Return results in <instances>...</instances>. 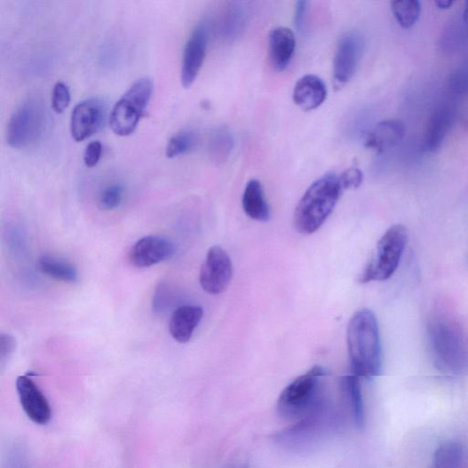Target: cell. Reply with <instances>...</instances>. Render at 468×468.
Here are the masks:
<instances>
[{
    "label": "cell",
    "instance_id": "1",
    "mask_svg": "<svg viewBox=\"0 0 468 468\" xmlns=\"http://www.w3.org/2000/svg\"><path fill=\"white\" fill-rule=\"evenodd\" d=\"M348 351L353 372L357 377L380 376L383 352L378 321L369 309L356 312L347 330Z\"/></svg>",
    "mask_w": 468,
    "mask_h": 468
},
{
    "label": "cell",
    "instance_id": "2",
    "mask_svg": "<svg viewBox=\"0 0 468 468\" xmlns=\"http://www.w3.org/2000/svg\"><path fill=\"white\" fill-rule=\"evenodd\" d=\"M345 188L339 175L327 174L306 190L294 215L296 229L302 234L317 232L333 211Z\"/></svg>",
    "mask_w": 468,
    "mask_h": 468
},
{
    "label": "cell",
    "instance_id": "3",
    "mask_svg": "<svg viewBox=\"0 0 468 468\" xmlns=\"http://www.w3.org/2000/svg\"><path fill=\"white\" fill-rule=\"evenodd\" d=\"M327 371L321 366L309 369L280 394L277 410L289 420L304 419L318 411L323 399L322 379Z\"/></svg>",
    "mask_w": 468,
    "mask_h": 468
},
{
    "label": "cell",
    "instance_id": "4",
    "mask_svg": "<svg viewBox=\"0 0 468 468\" xmlns=\"http://www.w3.org/2000/svg\"><path fill=\"white\" fill-rule=\"evenodd\" d=\"M48 127V115L44 100L31 97L14 111L8 123L7 142L16 149H26L42 141Z\"/></svg>",
    "mask_w": 468,
    "mask_h": 468
},
{
    "label": "cell",
    "instance_id": "5",
    "mask_svg": "<svg viewBox=\"0 0 468 468\" xmlns=\"http://www.w3.org/2000/svg\"><path fill=\"white\" fill-rule=\"evenodd\" d=\"M154 84L150 78L136 81L117 101L110 114V127L120 137L132 135L151 100Z\"/></svg>",
    "mask_w": 468,
    "mask_h": 468
},
{
    "label": "cell",
    "instance_id": "6",
    "mask_svg": "<svg viewBox=\"0 0 468 468\" xmlns=\"http://www.w3.org/2000/svg\"><path fill=\"white\" fill-rule=\"evenodd\" d=\"M408 242L409 232L405 226L395 225L390 227L379 240L376 254L361 274V283L390 279L400 265Z\"/></svg>",
    "mask_w": 468,
    "mask_h": 468
},
{
    "label": "cell",
    "instance_id": "7",
    "mask_svg": "<svg viewBox=\"0 0 468 468\" xmlns=\"http://www.w3.org/2000/svg\"><path fill=\"white\" fill-rule=\"evenodd\" d=\"M365 38L358 30L342 36L335 53L333 78L335 86L347 84L355 75L365 50Z\"/></svg>",
    "mask_w": 468,
    "mask_h": 468
},
{
    "label": "cell",
    "instance_id": "8",
    "mask_svg": "<svg viewBox=\"0 0 468 468\" xmlns=\"http://www.w3.org/2000/svg\"><path fill=\"white\" fill-rule=\"evenodd\" d=\"M233 264L230 257L220 246L209 249L200 272V284L210 295L224 293L231 283Z\"/></svg>",
    "mask_w": 468,
    "mask_h": 468
},
{
    "label": "cell",
    "instance_id": "9",
    "mask_svg": "<svg viewBox=\"0 0 468 468\" xmlns=\"http://www.w3.org/2000/svg\"><path fill=\"white\" fill-rule=\"evenodd\" d=\"M107 115L104 100L92 98L79 103L71 117V134L77 142H82L102 130Z\"/></svg>",
    "mask_w": 468,
    "mask_h": 468
},
{
    "label": "cell",
    "instance_id": "10",
    "mask_svg": "<svg viewBox=\"0 0 468 468\" xmlns=\"http://www.w3.org/2000/svg\"><path fill=\"white\" fill-rule=\"evenodd\" d=\"M209 39V26L202 21L193 30L184 49L180 72L183 87H191L198 77L205 59Z\"/></svg>",
    "mask_w": 468,
    "mask_h": 468
},
{
    "label": "cell",
    "instance_id": "11",
    "mask_svg": "<svg viewBox=\"0 0 468 468\" xmlns=\"http://www.w3.org/2000/svg\"><path fill=\"white\" fill-rule=\"evenodd\" d=\"M21 408L28 418L39 425L47 424L52 419L48 399L39 386L28 377H20L16 382Z\"/></svg>",
    "mask_w": 468,
    "mask_h": 468
},
{
    "label": "cell",
    "instance_id": "12",
    "mask_svg": "<svg viewBox=\"0 0 468 468\" xmlns=\"http://www.w3.org/2000/svg\"><path fill=\"white\" fill-rule=\"evenodd\" d=\"M175 245L162 236L148 235L139 240L130 252L131 263L138 268L150 267L172 258Z\"/></svg>",
    "mask_w": 468,
    "mask_h": 468
},
{
    "label": "cell",
    "instance_id": "13",
    "mask_svg": "<svg viewBox=\"0 0 468 468\" xmlns=\"http://www.w3.org/2000/svg\"><path fill=\"white\" fill-rule=\"evenodd\" d=\"M456 108L450 104L436 107L426 124L424 147L428 152H436L443 145L456 120Z\"/></svg>",
    "mask_w": 468,
    "mask_h": 468
},
{
    "label": "cell",
    "instance_id": "14",
    "mask_svg": "<svg viewBox=\"0 0 468 468\" xmlns=\"http://www.w3.org/2000/svg\"><path fill=\"white\" fill-rule=\"evenodd\" d=\"M296 44L295 34L290 28L276 27L270 31L269 55L274 70L283 72L290 66Z\"/></svg>",
    "mask_w": 468,
    "mask_h": 468
},
{
    "label": "cell",
    "instance_id": "15",
    "mask_svg": "<svg viewBox=\"0 0 468 468\" xmlns=\"http://www.w3.org/2000/svg\"><path fill=\"white\" fill-rule=\"evenodd\" d=\"M328 89L324 81L314 75L300 78L293 91V101L304 111L319 108L327 99Z\"/></svg>",
    "mask_w": 468,
    "mask_h": 468
},
{
    "label": "cell",
    "instance_id": "16",
    "mask_svg": "<svg viewBox=\"0 0 468 468\" xmlns=\"http://www.w3.org/2000/svg\"><path fill=\"white\" fill-rule=\"evenodd\" d=\"M203 309L198 305H183L172 313L170 321L171 337L179 343L189 342L202 321Z\"/></svg>",
    "mask_w": 468,
    "mask_h": 468
},
{
    "label": "cell",
    "instance_id": "17",
    "mask_svg": "<svg viewBox=\"0 0 468 468\" xmlns=\"http://www.w3.org/2000/svg\"><path fill=\"white\" fill-rule=\"evenodd\" d=\"M405 128L399 120H385L377 124L365 139L366 147L381 154L396 147L404 138Z\"/></svg>",
    "mask_w": 468,
    "mask_h": 468
},
{
    "label": "cell",
    "instance_id": "18",
    "mask_svg": "<svg viewBox=\"0 0 468 468\" xmlns=\"http://www.w3.org/2000/svg\"><path fill=\"white\" fill-rule=\"evenodd\" d=\"M242 208L246 215L255 221L267 222L270 219V207L259 180L251 179L246 184L242 195Z\"/></svg>",
    "mask_w": 468,
    "mask_h": 468
},
{
    "label": "cell",
    "instance_id": "19",
    "mask_svg": "<svg viewBox=\"0 0 468 468\" xmlns=\"http://www.w3.org/2000/svg\"><path fill=\"white\" fill-rule=\"evenodd\" d=\"M38 266L43 274L60 282L76 283L79 280L76 267L67 260L52 256H43Z\"/></svg>",
    "mask_w": 468,
    "mask_h": 468
},
{
    "label": "cell",
    "instance_id": "20",
    "mask_svg": "<svg viewBox=\"0 0 468 468\" xmlns=\"http://www.w3.org/2000/svg\"><path fill=\"white\" fill-rule=\"evenodd\" d=\"M234 140L232 133L225 129L215 131L210 139L209 154L215 163H226L233 151Z\"/></svg>",
    "mask_w": 468,
    "mask_h": 468
},
{
    "label": "cell",
    "instance_id": "21",
    "mask_svg": "<svg viewBox=\"0 0 468 468\" xmlns=\"http://www.w3.org/2000/svg\"><path fill=\"white\" fill-rule=\"evenodd\" d=\"M248 11L243 3H233L228 8L224 22L223 35L228 40L240 36L247 21Z\"/></svg>",
    "mask_w": 468,
    "mask_h": 468
},
{
    "label": "cell",
    "instance_id": "22",
    "mask_svg": "<svg viewBox=\"0 0 468 468\" xmlns=\"http://www.w3.org/2000/svg\"><path fill=\"white\" fill-rule=\"evenodd\" d=\"M342 386L350 398L356 426L361 429L365 424V412L359 377L353 376L343 378Z\"/></svg>",
    "mask_w": 468,
    "mask_h": 468
},
{
    "label": "cell",
    "instance_id": "23",
    "mask_svg": "<svg viewBox=\"0 0 468 468\" xmlns=\"http://www.w3.org/2000/svg\"><path fill=\"white\" fill-rule=\"evenodd\" d=\"M393 14L403 28H410L416 24L421 15V4L417 0H398L391 4Z\"/></svg>",
    "mask_w": 468,
    "mask_h": 468
},
{
    "label": "cell",
    "instance_id": "24",
    "mask_svg": "<svg viewBox=\"0 0 468 468\" xmlns=\"http://www.w3.org/2000/svg\"><path fill=\"white\" fill-rule=\"evenodd\" d=\"M464 449L456 442H446L436 449L432 468H460Z\"/></svg>",
    "mask_w": 468,
    "mask_h": 468
},
{
    "label": "cell",
    "instance_id": "25",
    "mask_svg": "<svg viewBox=\"0 0 468 468\" xmlns=\"http://www.w3.org/2000/svg\"><path fill=\"white\" fill-rule=\"evenodd\" d=\"M198 143V137L192 131H183L175 134L168 142L166 155L169 159L179 157L191 152Z\"/></svg>",
    "mask_w": 468,
    "mask_h": 468
},
{
    "label": "cell",
    "instance_id": "26",
    "mask_svg": "<svg viewBox=\"0 0 468 468\" xmlns=\"http://www.w3.org/2000/svg\"><path fill=\"white\" fill-rule=\"evenodd\" d=\"M448 89L455 99L468 96V65L459 67L451 74L448 82Z\"/></svg>",
    "mask_w": 468,
    "mask_h": 468
},
{
    "label": "cell",
    "instance_id": "27",
    "mask_svg": "<svg viewBox=\"0 0 468 468\" xmlns=\"http://www.w3.org/2000/svg\"><path fill=\"white\" fill-rule=\"evenodd\" d=\"M4 468H30L28 452L23 443L15 442L9 448Z\"/></svg>",
    "mask_w": 468,
    "mask_h": 468
},
{
    "label": "cell",
    "instance_id": "28",
    "mask_svg": "<svg viewBox=\"0 0 468 468\" xmlns=\"http://www.w3.org/2000/svg\"><path fill=\"white\" fill-rule=\"evenodd\" d=\"M123 186L121 184H112L105 188L99 196V206L104 210L117 209L123 199Z\"/></svg>",
    "mask_w": 468,
    "mask_h": 468
},
{
    "label": "cell",
    "instance_id": "29",
    "mask_svg": "<svg viewBox=\"0 0 468 468\" xmlns=\"http://www.w3.org/2000/svg\"><path fill=\"white\" fill-rule=\"evenodd\" d=\"M71 103V92L67 83L58 82L52 90V107L55 113H64Z\"/></svg>",
    "mask_w": 468,
    "mask_h": 468
},
{
    "label": "cell",
    "instance_id": "30",
    "mask_svg": "<svg viewBox=\"0 0 468 468\" xmlns=\"http://www.w3.org/2000/svg\"><path fill=\"white\" fill-rule=\"evenodd\" d=\"M172 305V291L166 284H161L153 296L152 308L155 313L163 314Z\"/></svg>",
    "mask_w": 468,
    "mask_h": 468
},
{
    "label": "cell",
    "instance_id": "31",
    "mask_svg": "<svg viewBox=\"0 0 468 468\" xmlns=\"http://www.w3.org/2000/svg\"><path fill=\"white\" fill-rule=\"evenodd\" d=\"M103 146L99 141L91 142L85 148L83 162L87 168L96 167L102 157Z\"/></svg>",
    "mask_w": 468,
    "mask_h": 468
},
{
    "label": "cell",
    "instance_id": "32",
    "mask_svg": "<svg viewBox=\"0 0 468 468\" xmlns=\"http://www.w3.org/2000/svg\"><path fill=\"white\" fill-rule=\"evenodd\" d=\"M345 190L357 189L362 184L363 173L358 168H352L339 175Z\"/></svg>",
    "mask_w": 468,
    "mask_h": 468
},
{
    "label": "cell",
    "instance_id": "33",
    "mask_svg": "<svg viewBox=\"0 0 468 468\" xmlns=\"http://www.w3.org/2000/svg\"><path fill=\"white\" fill-rule=\"evenodd\" d=\"M17 343L13 336L3 333L0 335V363L4 368L16 350Z\"/></svg>",
    "mask_w": 468,
    "mask_h": 468
},
{
    "label": "cell",
    "instance_id": "34",
    "mask_svg": "<svg viewBox=\"0 0 468 468\" xmlns=\"http://www.w3.org/2000/svg\"><path fill=\"white\" fill-rule=\"evenodd\" d=\"M307 11V3L306 2H298L296 4L295 11V25L296 28L300 30L303 28L305 14Z\"/></svg>",
    "mask_w": 468,
    "mask_h": 468
},
{
    "label": "cell",
    "instance_id": "35",
    "mask_svg": "<svg viewBox=\"0 0 468 468\" xmlns=\"http://www.w3.org/2000/svg\"><path fill=\"white\" fill-rule=\"evenodd\" d=\"M454 4L455 3L450 0H436L435 2L436 7L443 11L450 9Z\"/></svg>",
    "mask_w": 468,
    "mask_h": 468
},
{
    "label": "cell",
    "instance_id": "36",
    "mask_svg": "<svg viewBox=\"0 0 468 468\" xmlns=\"http://www.w3.org/2000/svg\"><path fill=\"white\" fill-rule=\"evenodd\" d=\"M463 22L468 28V2L465 3V6L463 12Z\"/></svg>",
    "mask_w": 468,
    "mask_h": 468
}]
</instances>
